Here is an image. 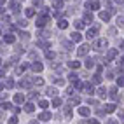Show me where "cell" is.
<instances>
[{
  "mask_svg": "<svg viewBox=\"0 0 124 124\" xmlns=\"http://www.w3.org/2000/svg\"><path fill=\"white\" fill-rule=\"evenodd\" d=\"M23 100H24V96H23L21 93H18V94L14 96V101H16V103H23Z\"/></svg>",
  "mask_w": 124,
  "mask_h": 124,
  "instance_id": "5bb4252c",
  "label": "cell"
},
{
  "mask_svg": "<svg viewBox=\"0 0 124 124\" xmlns=\"http://www.w3.org/2000/svg\"><path fill=\"white\" fill-rule=\"evenodd\" d=\"M19 86L24 87V89H28V87H30V80H28V79H23V80L19 82Z\"/></svg>",
  "mask_w": 124,
  "mask_h": 124,
  "instance_id": "4fadbf2b",
  "label": "cell"
},
{
  "mask_svg": "<svg viewBox=\"0 0 124 124\" xmlns=\"http://www.w3.org/2000/svg\"><path fill=\"white\" fill-rule=\"evenodd\" d=\"M107 124H117V121H114V119H110V121L107 122Z\"/></svg>",
  "mask_w": 124,
  "mask_h": 124,
  "instance_id": "f35d334b",
  "label": "cell"
},
{
  "mask_svg": "<svg viewBox=\"0 0 124 124\" xmlns=\"http://www.w3.org/2000/svg\"><path fill=\"white\" fill-rule=\"evenodd\" d=\"M0 63H2V61H0Z\"/></svg>",
  "mask_w": 124,
  "mask_h": 124,
  "instance_id": "ee69618b",
  "label": "cell"
},
{
  "mask_svg": "<svg viewBox=\"0 0 124 124\" xmlns=\"http://www.w3.org/2000/svg\"><path fill=\"white\" fill-rule=\"evenodd\" d=\"M9 7H11V9H12L14 12H18V11H19V5L16 4V2H11V4H9Z\"/></svg>",
  "mask_w": 124,
  "mask_h": 124,
  "instance_id": "d6986e66",
  "label": "cell"
},
{
  "mask_svg": "<svg viewBox=\"0 0 124 124\" xmlns=\"http://www.w3.org/2000/svg\"><path fill=\"white\" fill-rule=\"evenodd\" d=\"M58 26H60V28H67V26H68V23H67V19H61L60 23H58Z\"/></svg>",
  "mask_w": 124,
  "mask_h": 124,
  "instance_id": "cb8c5ba5",
  "label": "cell"
},
{
  "mask_svg": "<svg viewBox=\"0 0 124 124\" xmlns=\"http://www.w3.org/2000/svg\"><path fill=\"white\" fill-rule=\"evenodd\" d=\"M68 79H70V80H73V82H75V80H77V75H75V73H70V75H68Z\"/></svg>",
  "mask_w": 124,
  "mask_h": 124,
  "instance_id": "e575fe53",
  "label": "cell"
},
{
  "mask_svg": "<svg viewBox=\"0 0 124 124\" xmlns=\"http://www.w3.org/2000/svg\"><path fill=\"white\" fill-rule=\"evenodd\" d=\"M98 96H100V98H105V96H107V91H105L103 87H100V89H98Z\"/></svg>",
  "mask_w": 124,
  "mask_h": 124,
  "instance_id": "603a6c76",
  "label": "cell"
},
{
  "mask_svg": "<svg viewBox=\"0 0 124 124\" xmlns=\"http://www.w3.org/2000/svg\"><path fill=\"white\" fill-rule=\"evenodd\" d=\"M0 115H2V114H0Z\"/></svg>",
  "mask_w": 124,
  "mask_h": 124,
  "instance_id": "f6af8a7d",
  "label": "cell"
},
{
  "mask_svg": "<svg viewBox=\"0 0 124 124\" xmlns=\"http://www.w3.org/2000/svg\"><path fill=\"white\" fill-rule=\"evenodd\" d=\"M100 18H101L103 21H108V19H110V14H108V12H105V11H103V12H100Z\"/></svg>",
  "mask_w": 124,
  "mask_h": 124,
  "instance_id": "9a60e30c",
  "label": "cell"
},
{
  "mask_svg": "<svg viewBox=\"0 0 124 124\" xmlns=\"http://www.w3.org/2000/svg\"><path fill=\"white\" fill-rule=\"evenodd\" d=\"M61 105V100H60V98H54V100H53V107H60Z\"/></svg>",
  "mask_w": 124,
  "mask_h": 124,
  "instance_id": "83f0119b",
  "label": "cell"
},
{
  "mask_svg": "<svg viewBox=\"0 0 124 124\" xmlns=\"http://www.w3.org/2000/svg\"><path fill=\"white\" fill-rule=\"evenodd\" d=\"M30 124H39V122H37V121H31V122H30Z\"/></svg>",
  "mask_w": 124,
  "mask_h": 124,
  "instance_id": "b9f144b4",
  "label": "cell"
},
{
  "mask_svg": "<svg viewBox=\"0 0 124 124\" xmlns=\"http://www.w3.org/2000/svg\"><path fill=\"white\" fill-rule=\"evenodd\" d=\"M86 9L96 11V9H100V4H98V2H87V4H86Z\"/></svg>",
  "mask_w": 124,
  "mask_h": 124,
  "instance_id": "7a4b0ae2",
  "label": "cell"
},
{
  "mask_svg": "<svg viewBox=\"0 0 124 124\" xmlns=\"http://www.w3.org/2000/svg\"><path fill=\"white\" fill-rule=\"evenodd\" d=\"M33 14H35L33 9H26V16H28V18H30V16H33Z\"/></svg>",
  "mask_w": 124,
  "mask_h": 124,
  "instance_id": "d6a6232c",
  "label": "cell"
},
{
  "mask_svg": "<svg viewBox=\"0 0 124 124\" xmlns=\"http://www.w3.org/2000/svg\"><path fill=\"white\" fill-rule=\"evenodd\" d=\"M35 2H37V0H35Z\"/></svg>",
  "mask_w": 124,
  "mask_h": 124,
  "instance_id": "7bdbcfd3",
  "label": "cell"
},
{
  "mask_svg": "<svg viewBox=\"0 0 124 124\" xmlns=\"http://www.w3.org/2000/svg\"><path fill=\"white\" fill-rule=\"evenodd\" d=\"M28 68V65H19V68H18V73H21V72H24Z\"/></svg>",
  "mask_w": 124,
  "mask_h": 124,
  "instance_id": "f546056e",
  "label": "cell"
},
{
  "mask_svg": "<svg viewBox=\"0 0 124 124\" xmlns=\"http://www.w3.org/2000/svg\"><path fill=\"white\" fill-rule=\"evenodd\" d=\"M72 40H73V42H80V40H82V35L75 31V33H72Z\"/></svg>",
  "mask_w": 124,
  "mask_h": 124,
  "instance_id": "8fae6325",
  "label": "cell"
},
{
  "mask_svg": "<svg viewBox=\"0 0 124 124\" xmlns=\"http://www.w3.org/2000/svg\"><path fill=\"white\" fill-rule=\"evenodd\" d=\"M114 110H115V105H112V103L105 105V112H114Z\"/></svg>",
  "mask_w": 124,
  "mask_h": 124,
  "instance_id": "7402d4cb",
  "label": "cell"
},
{
  "mask_svg": "<svg viewBox=\"0 0 124 124\" xmlns=\"http://www.w3.org/2000/svg\"><path fill=\"white\" fill-rule=\"evenodd\" d=\"M79 114L82 115V117H87V115L91 114V110L87 108V107H80V108H79Z\"/></svg>",
  "mask_w": 124,
  "mask_h": 124,
  "instance_id": "8992f818",
  "label": "cell"
},
{
  "mask_svg": "<svg viewBox=\"0 0 124 124\" xmlns=\"http://www.w3.org/2000/svg\"><path fill=\"white\" fill-rule=\"evenodd\" d=\"M47 16H40V18L37 19V26H46V23H47Z\"/></svg>",
  "mask_w": 124,
  "mask_h": 124,
  "instance_id": "277c9868",
  "label": "cell"
},
{
  "mask_svg": "<svg viewBox=\"0 0 124 124\" xmlns=\"http://www.w3.org/2000/svg\"><path fill=\"white\" fill-rule=\"evenodd\" d=\"M9 124H18V117H11L9 119Z\"/></svg>",
  "mask_w": 124,
  "mask_h": 124,
  "instance_id": "836d02e7",
  "label": "cell"
},
{
  "mask_svg": "<svg viewBox=\"0 0 124 124\" xmlns=\"http://www.w3.org/2000/svg\"><path fill=\"white\" fill-rule=\"evenodd\" d=\"M68 67L75 70V68H79V67H80V63H79V61H70V63H68Z\"/></svg>",
  "mask_w": 124,
  "mask_h": 124,
  "instance_id": "ac0fdd59",
  "label": "cell"
},
{
  "mask_svg": "<svg viewBox=\"0 0 124 124\" xmlns=\"http://www.w3.org/2000/svg\"><path fill=\"white\" fill-rule=\"evenodd\" d=\"M35 84H37V86H42V84H44V80L40 79V77H35Z\"/></svg>",
  "mask_w": 124,
  "mask_h": 124,
  "instance_id": "4dcf8cb0",
  "label": "cell"
},
{
  "mask_svg": "<svg viewBox=\"0 0 124 124\" xmlns=\"http://www.w3.org/2000/svg\"><path fill=\"white\" fill-rule=\"evenodd\" d=\"M117 86H121V87H122V77H119V79H117Z\"/></svg>",
  "mask_w": 124,
  "mask_h": 124,
  "instance_id": "74e56055",
  "label": "cell"
},
{
  "mask_svg": "<svg viewBox=\"0 0 124 124\" xmlns=\"http://www.w3.org/2000/svg\"><path fill=\"white\" fill-rule=\"evenodd\" d=\"M93 82H94V84H101V75H94Z\"/></svg>",
  "mask_w": 124,
  "mask_h": 124,
  "instance_id": "4316f807",
  "label": "cell"
},
{
  "mask_svg": "<svg viewBox=\"0 0 124 124\" xmlns=\"http://www.w3.org/2000/svg\"><path fill=\"white\" fill-rule=\"evenodd\" d=\"M117 24H119V26H122V16H119V18H117Z\"/></svg>",
  "mask_w": 124,
  "mask_h": 124,
  "instance_id": "8d00e7d4",
  "label": "cell"
},
{
  "mask_svg": "<svg viewBox=\"0 0 124 124\" xmlns=\"http://www.w3.org/2000/svg\"><path fill=\"white\" fill-rule=\"evenodd\" d=\"M96 35H98V28H91L89 31H87V37L93 40V39H96Z\"/></svg>",
  "mask_w": 124,
  "mask_h": 124,
  "instance_id": "52a82bcc",
  "label": "cell"
},
{
  "mask_svg": "<svg viewBox=\"0 0 124 124\" xmlns=\"http://www.w3.org/2000/svg\"><path fill=\"white\" fill-rule=\"evenodd\" d=\"M24 110H26L28 114H31V112L35 110V107H33V103H26V105H24Z\"/></svg>",
  "mask_w": 124,
  "mask_h": 124,
  "instance_id": "7c38bea8",
  "label": "cell"
},
{
  "mask_svg": "<svg viewBox=\"0 0 124 124\" xmlns=\"http://www.w3.org/2000/svg\"><path fill=\"white\" fill-rule=\"evenodd\" d=\"M77 53H79V56H86V54L89 53V46H80V47L77 49Z\"/></svg>",
  "mask_w": 124,
  "mask_h": 124,
  "instance_id": "3957f363",
  "label": "cell"
},
{
  "mask_svg": "<svg viewBox=\"0 0 124 124\" xmlns=\"http://www.w3.org/2000/svg\"><path fill=\"white\" fill-rule=\"evenodd\" d=\"M93 21V14L91 12H86V16H84V23H91Z\"/></svg>",
  "mask_w": 124,
  "mask_h": 124,
  "instance_id": "2e32d148",
  "label": "cell"
},
{
  "mask_svg": "<svg viewBox=\"0 0 124 124\" xmlns=\"http://www.w3.org/2000/svg\"><path fill=\"white\" fill-rule=\"evenodd\" d=\"M110 96L114 98V100H117V98H119V94H117V89H115V87H112V89H110Z\"/></svg>",
  "mask_w": 124,
  "mask_h": 124,
  "instance_id": "e0dca14e",
  "label": "cell"
},
{
  "mask_svg": "<svg viewBox=\"0 0 124 124\" xmlns=\"http://www.w3.org/2000/svg\"><path fill=\"white\" fill-rule=\"evenodd\" d=\"M107 39H100V40H96L94 42V47L98 49V51H103V49H107Z\"/></svg>",
  "mask_w": 124,
  "mask_h": 124,
  "instance_id": "6da1fadb",
  "label": "cell"
},
{
  "mask_svg": "<svg viewBox=\"0 0 124 124\" xmlns=\"http://www.w3.org/2000/svg\"><path fill=\"white\" fill-rule=\"evenodd\" d=\"M39 107H40V108H47V107H49V103H47L46 100H42V101L39 103Z\"/></svg>",
  "mask_w": 124,
  "mask_h": 124,
  "instance_id": "f1b7e54d",
  "label": "cell"
},
{
  "mask_svg": "<svg viewBox=\"0 0 124 124\" xmlns=\"http://www.w3.org/2000/svg\"><path fill=\"white\" fill-rule=\"evenodd\" d=\"M86 67H87V68H93V67H94V61L91 60V58H87V60H86Z\"/></svg>",
  "mask_w": 124,
  "mask_h": 124,
  "instance_id": "ffe728a7",
  "label": "cell"
},
{
  "mask_svg": "<svg viewBox=\"0 0 124 124\" xmlns=\"http://www.w3.org/2000/svg\"><path fill=\"white\" fill-rule=\"evenodd\" d=\"M46 56H47V58H49V60H53V58H54V56H56V54H54V53H53V51H47V53H46Z\"/></svg>",
  "mask_w": 124,
  "mask_h": 124,
  "instance_id": "1f68e13d",
  "label": "cell"
},
{
  "mask_svg": "<svg viewBox=\"0 0 124 124\" xmlns=\"http://www.w3.org/2000/svg\"><path fill=\"white\" fill-rule=\"evenodd\" d=\"M2 108L5 110V108H11V103H2Z\"/></svg>",
  "mask_w": 124,
  "mask_h": 124,
  "instance_id": "d590c367",
  "label": "cell"
},
{
  "mask_svg": "<svg viewBox=\"0 0 124 124\" xmlns=\"http://www.w3.org/2000/svg\"><path fill=\"white\" fill-rule=\"evenodd\" d=\"M39 119L46 122V121H49V119H51V114H49V112H42V114L39 115Z\"/></svg>",
  "mask_w": 124,
  "mask_h": 124,
  "instance_id": "ba28073f",
  "label": "cell"
},
{
  "mask_svg": "<svg viewBox=\"0 0 124 124\" xmlns=\"http://www.w3.org/2000/svg\"><path fill=\"white\" fill-rule=\"evenodd\" d=\"M5 42H9V44H12V42H14V35H11V33H7V35H5Z\"/></svg>",
  "mask_w": 124,
  "mask_h": 124,
  "instance_id": "44dd1931",
  "label": "cell"
},
{
  "mask_svg": "<svg viewBox=\"0 0 124 124\" xmlns=\"http://www.w3.org/2000/svg\"><path fill=\"white\" fill-rule=\"evenodd\" d=\"M56 93H58V91H56L54 87H49V89H47V94H49V96H56Z\"/></svg>",
  "mask_w": 124,
  "mask_h": 124,
  "instance_id": "d4e9b609",
  "label": "cell"
},
{
  "mask_svg": "<svg viewBox=\"0 0 124 124\" xmlns=\"http://www.w3.org/2000/svg\"><path fill=\"white\" fill-rule=\"evenodd\" d=\"M75 28L77 30H82V28H84V21H75Z\"/></svg>",
  "mask_w": 124,
  "mask_h": 124,
  "instance_id": "484cf974",
  "label": "cell"
},
{
  "mask_svg": "<svg viewBox=\"0 0 124 124\" xmlns=\"http://www.w3.org/2000/svg\"><path fill=\"white\" fill-rule=\"evenodd\" d=\"M5 96H7L5 93H0V100H4V98H5Z\"/></svg>",
  "mask_w": 124,
  "mask_h": 124,
  "instance_id": "ab89813d",
  "label": "cell"
},
{
  "mask_svg": "<svg viewBox=\"0 0 124 124\" xmlns=\"http://www.w3.org/2000/svg\"><path fill=\"white\" fill-rule=\"evenodd\" d=\"M115 56H117V49H110V51L107 53V58H108V60H114Z\"/></svg>",
  "mask_w": 124,
  "mask_h": 124,
  "instance_id": "30bf717a",
  "label": "cell"
},
{
  "mask_svg": "<svg viewBox=\"0 0 124 124\" xmlns=\"http://www.w3.org/2000/svg\"><path fill=\"white\" fill-rule=\"evenodd\" d=\"M82 89H84L86 93H89V94L94 91V89H93V84H91V82H86V84H82Z\"/></svg>",
  "mask_w": 124,
  "mask_h": 124,
  "instance_id": "5b68a950",
  "label": "cell"
},
{
  "mask_svg": "<svg viewBox=\"0 0 124 124\" xmlns=\"http://www.w3.org/2000/svg\"><path fill=\"white\" fill-rule=\"evenodd\" d=\"M91 124H100V122H98V121H91Z\"/></svg>",
  "mask_w": 124,
  "mask_h": 124,
  "instance_id": "60d3db41",
  "label": "cell"
},
{
  "mask_svg": "<svg viewBox=\"0 0 124 124\" xmlns=\"http://www.w3.org/2000/svg\"><path fill=\"white\" fill-rule=\"evenodd\" d=\"M42 63H33V65H31V70H33V72H42Z\"/></svg>",
  "mask_w": 124,
  "mask_h": 124,
  "instance_id": "9c48e42d",
  "label": "cell"
}]
</instances>
